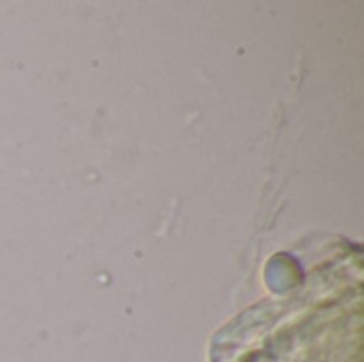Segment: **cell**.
Masks as SVG:
<instances>
[]
</instances>
